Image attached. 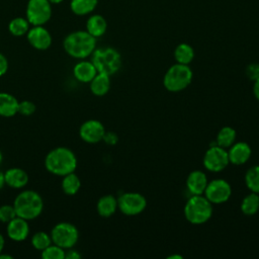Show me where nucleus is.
<instances>
[{"mask_svg":"<svg viewBox=\"0 0 259 259\" xmlns=\"http://www.w3.org/2000/svg\"><path fill=\"white\" fill-rule=\"evenodd\" d=\"M193 73L188 65L176 63L171 66L164 75V87L170 92L184 90L192 81Z\"/></svg>","mask_w":259,"mask_h":259,"instance_id":"423d86ee","label":"nucleus"},{"mask_svg":"<svg viewBox=\"0 0 259 259\" xmlns=\"http://www.w3.org/2000/svg\"><path fill=\"white\" fill-rule=\"evenodd\" d=\"M52 4H60V3H62L64 0H49Z\"/></svg>","mask_w":259,"mask_h":259,"instance_id":"79ce46f5","label":"nucleus"},{"mask_svg":"<svg viewBox=\"0 0 259 259\" xmlns=\"http://www.w3.org/2000/svg\"><path fill=\"white\" fill-rule=\"evenodd\" d=\"M51 238L54 244L67 250L73 248L79 240L77 227L69 222H60L51 230Z\"/></svg>","mask_w":259,"mask_h":259,"instance_id":"0eeeda50","label":"nucleus"},{"mask_svg":"<svg viewBox=\"0 0 259 259\" xmlns=\"http://www.w3.org/2000/svg\"><path fill=\"white\" fill-rule=\"evenodd\" d=\"M5 185V180H4V172L0 171V190L3 188Z\"/></svg>","mask_w":259,"mask_h":259,"instance_id":"ea45409f","label":"nucleus"},{"mask_svg":"<svg viewBox=\"0 0 259 259\" xmlns=\"http://www.w3.org/2000/svg\"><path fill=\"white\" fill-rule=\"evenodd\" d=\"M80 258H81V254L79 253V251L74 249V247L67 249L65 251V259H80Z\"/></svg>","mask_w":259,"mask_h":259,"instance_id":"e433bc0d","label":"nucleus"},{"mask_svg":"<svg viewBox=\"0 0 259 259\" xmlns=\"http://www.w3.org/2000/svg\"><path fill=\"white\" fill-rule=\"evenodd\" d=\"M96 209L100 217L109 218L117 209V199L111 194H105L98 199Z\"/></svg>","mask_w":259,"mask_h":259,"instance_id":"412c9836","label":"nucleus"},{"mask_svg":"<svg viewBox=\"0 0 259 259\" xmlns=\"http://www.w3.org/2000/svg\"><path fill=\"white\" fill-rule=\"evenodd\" d=\"M2 161H3V154H2V152H1V150H0V165H1Z\"/></svg>","mask_w":259,"mask_h":259,"instance_id":"c03bdc74","label":"nucleus"},{"mask_svg":"<svg viewBox=\"0 0 259 259\" xmlns=\"http://www.w3.org/2000/svg\"><path fill=\"white\" fill-rule=\"evenodd\" d=\"M30 243H31V246L35 250L42 251L49 245H51L53 243V241H52L50 234H48L47 232H44V231H38V232H35L31 236Z\"/></svg>","mask_w":259,"mask_h":259,"instance_id":"c85d7f7f","label":"nucleus"},{"mask_svg":"<svg viewBox=\"0 0 259 259\" xmlns=\"http://www.w3.org/2000/svg\"><path fill=\"white\" fill-rule=\"evenodd\" d=\"M229 163L228 152L218 145L210 146L203 156V166L210 172H221Z\"/></svg>","mask_w":259,"mask_h":259,"instance_id":"9d476101","label":"nucleus"},{"mask_svg":"<svg viewBox=\"0 0 259 259\" xmlns=\"http://www.w3.org/2000/svg\"><path fill=\"white\" fill-rule=\"evenodd\" d=\"M203 195L212 204H221L231 197L232 187L229 182L224 179H214L207 183Z\"/></svg>","mask_w":259,"mask_h":259,"instance_id":"9b49d317","label":"nucleus"},{"mask_svg":"<svg viewBox=\"0 0 259 259\" xmlns=\"http://www.w3.org/2000/svg\"><path fill=\"white\" fill-rule=\"evenodd\" d=\"M26 39L37 51L48 50L53 42L51 32L44 25H32L26 33Z\"/></svg>","mask_w":259,"mask_h":259,"instance_id":"f8f14e48","label":"nucleus"},{"mask_svg":"<svg viewBox=\"0 0 259 259\" xmlns=\"http://www.w3.org/2000/svg\"><path fill=\"white\" fill-rule=\"evenodd\" d=\"M8 67H9V64H8L7 58L2 53H0V77L4 76L7 73Z\"/></svg>","mask_w":259,"mask_h":259,"instance_id":"c9c22d12","label":"nucleus"},{"mask_svg":"<svg viewBox=\"0 0 259 259\" xmlns=\"http://www.w3.org/2000/svg\"><path fill=\"white\" fill-rule=\"evenodd\" d=\"M90 91L95 96H103L105 95L110 88V76L97 73L95 77L89 82Z\"/></svg>","mask_w":259,"mask_h":259,"instance_id":"4be33fe9","label":"nucleus"},{"mask_svg":"<svg viewBox=\"0 0 259 259\" xmlns=\"http://www.w3.org/2000/svg\"><path fill=\"white\" fill-rule=\"evenodd\" d=\"M30 28V23L26 17L17 16L12 18L8 23V30L13 36H23L26 35L28 29Z\"/></svg>","mask_w":259,"mask_h":259,"instance_id":"393cba45","label":"nucleus"},{"mask_svg":"<svg viewBox=\"0 0 259 259\" xmlns=\"http://www.w3.org/2000/svg\"><path fill=\"white\" fill-rule=\"evenodd\" d=\"M61 187L65 194L75 195L81 188V180L75 172L69 173L63 176V179L61 181Z\"/></svg>","mask_w":259,"mask_h":259,"instance_id":"b1692460","label":"nucleus"},{"mask_svg":"<svg viewBox=\"0 0 259 259\" xmlns=\"http://www.w3.org/2000/svg\"><path fill=\"white\" fill-rule=\"evenodd\" d=\"M207 183L208 180L205 173L200 170L190 172L186 179V187L192 195L203 194Z\"/></svg>","mask_w":259,"mask_h":259,"instance_id":"f3484780","label":"nucleus"},{"mask_svg":"<svg viewBox=\"0 0 259 259\" xmlns=\"http://www.w3.org/2000/svg\"><path fill=\"white\" fill-rule=\"evenodd\" d=\"M63 48L71 58L84 60L91 56L96 49V38L87 30H75L66 35Z\"/></svg>","mask_w":259,"mask_h":259,"instance_id":"f03ea898","label":"nucleus"},{"mask_svg":"<svg viewBox=\"0 0 259 259\" xmlns=\"http://www.w3.org/2000/svg\"><path fill=\"white\" fill-rule=\"evenodd\" d=\"M117 140H118L117 136L112 132H105L102 139V141H104L107 145H110V146L115 145L117 143Z\"/></svg>","mask_w":259,"mask_h":259,"instance_id":"f704fd0d","label":"nucleus"},{"mask_svg":"<svg viewBox=\"0 0 259 259\" xmlns=\"http://www.w3.org/2000/svg\"><path fill=\"white\" fill-rule=\"evenodd\" d=\"M236 131L231 126H224L222 127L217 136V145L227 149L230 148L236 140Z\"/></svg>","mask_w":259,"mask_h":259,"instance_id":"cd10ccee","label":"nucleus"},{"mask_svg":"<svg viewBox=\"0 0 259 259\" xmlns=\"http://www.w3.org/2000/svg\"><path fill=\"white\" fill-rule=\"evenodd\" d=\"M185 219L193 225L206 223L212 215V203L203 195H192L184 206Z\"/></svg>","mask_w":259,"mask_h":259,"instance_id":"20e7f679","label":"nucleus"},{"mask_svg":"<svg viewBox=\"0 0 259 259\" xmlns=\"http://www.w3.org/2000/svg\"><path fill=\"white\" fill-rule=\"evenodd\" d=\"M98 3V0H71L70 9L78 16L88 15L94 11Z\"/></svg>","mask_w":259,"mask_h":259,"instance_id":"5701e85b","label":"nucleus"},{"mask_svg":"<svg viewBox=\"0 0 259 259\" xmlns=\"http://www.w3.org/2000/svg\"><path fill=\"white\" fill-rule=\"evenodd\" d=\"M253 92H254V95L255 97L259 100V78L256 79L254 81V86H253Z\"/></svg>","mask_w":259,"mask_h":259,"instance_id":"4c0bfd02","label":"nucleus"},{"mask_svg":"<svg viewBox=\"0 0 259 259\" xmlns=\"http://www.w3.org/2000/svg\"><path fill=\"white\" fill-rule=\"evenodd\" d=\"M16 215L31 221L40 215L44 209V200L40 194L31 189L19 192L13 201Z\"/></svg>","mask_w":259,"mask_h":259,"instance_id":"7ed1b4c3","label":"nucleus"},{"mask_svg":"<svg viewBox=\"0 0 259 259\" xmlns=\"http://www.w3.org/2000/svg\"><path fill=\"white\" fill-rule=\"evenodd\" d=\"M147 200L138 192H124L117 198V208L125 215H137L144 211Z\"/></svg>","mask_w":259,"mask_h":259,"instance_id":"1a4fd4ad","label":"nucleus"},{"mask_svg":"<svg viewBox=\"0 0 259 259\" xmlns=\"http://www.w3.org/2000/svg\"><path fill=\"white\" fill-rule=\"evenodd\" d=\"M18 103L19 101L14 95L8 92H0V116H14L18 113Z\"/></svg>","mask_w":259,"mask_h":259,"instance_id":"6ab92c4d","label":"nucleus"},{"mask_svg":"<svg viewBox=\"0 0 259 259\" xmlns=\"http://www.w3.org/2000/svg\"><path fill=\"white\" fill-rule=\"evenodd\" d=\"M174 58L177 63L188 65L194 58V51L188 44H179L174 50Z\"/></svg>","mask_w":259,"mask_h":259,"instance_id":"a878e982","label":"nucleus"},{"mask_svg":"<svg viewBox=\"0 0 259 259\" xmlns=\"http://www.w3.org/2000/svg\"><path fill=\"white\" fill-rule=\"evenodd\" d=\"M49 0H28L25 17L30 25H45L52 17L53 7Z\"/></svg>","mask_w":259,"mask_h":259,"instance_id":"6e6552de","label":"nucleus"},{"mask_svg":"<svg viewBox=\"0 0 259 259\" xmlns=\"http://www.w3.org/2000/svg\"><path fill=\"white\" fill-rule=\"evenodd\" d=\"M246 74L249 77V79L255 81L259 78V64H251L247 67Z\"/></svg>","mask_w":259,"mask_h":259,"instance_id":"72a5a7b5","label":"nucleus"},{"mask_svg":"<svg viewBox=\"0 0 259 259\" xmlns=\"http://www.w3.org/2000/svg\"><path fill=\"white\" fill-rule=\"evenodd\" d=\"M44 163L48 172L63 177L75 172L78 161L75 153L71 149L61 146L52 149L46 155Z\"/></svg>","mask_w":259,"mask_h":259,"instance_id":"f257e3e1","label":"nucleus"},{"mask_svg":"<svg viewBox=\"0 0 259 259\" xmlns=\"http://www.w3.org/2000/svg\"><path fill=\"white\" fill-rule=\"evenodd\" d=\"M4 247H5V239H4L3 235L0 233V253L3 252Z\"/></svg>","mask_w":259,"mask_h":259,"instance_id":"58836bf2","label":"nucleus"},{"mask_svg":"<svg viewBox=\"0 0 259 259\" xmlns=\"http://www.w3.org/2000/svg\"><path fill=\"white\" fill-rule=\"evenodd\" d=\"M16 217L13 204H3L0 206V222L7 224Z\"/></svg>","mask_w":259,"mask_h":259,"instance_id":"2f4dec72","label":"nucleus"},{"mask_svg":"<svg viewBox=\"0 0 259 259\" xmlns=\"http://www.w3.org/2000/svg\"><path fill=\"white\" fill-rule=\"evenodd\" d=\"M107 29V22L100 14H92L86 21V30L95 38L102 36Z\"/></svg>","mask_w":259,"mask_h":259,"instance_id":"aec40b11","label":"nucleus"},{"mask_svg":"<svg viewBox=\"0 0 259 259\" xmlns=\"http://www.w3.org/2000/svg\"><path fill=\"white\" fill-rule=\"evenodd\" d=\"M5 184L13 189H21L28 183L27 173L18 167H12L4 172Z\"/></svg>","mask_w":259,"mask_h":259,"instance_id":"a211bd4d","label":"nucleus"},{"mask_svg":"<svg viewBox=\"0 0 259 259\" xmlns=\"http://www.w3.org/2000/svg\"><path fill=\"white\" fill-rule=\"evenodd\" d=\"M251 148L245 142L234 143L228 152L229 161L234 165H243L245 164L251 157Z\"/></svg>","mask_w":259,"mask_h":259,"instance_id":"2eb2a0df","label":"nucleus"},{"mask_svg":"<svg viewBox=\"0 0 259 259\" xmlns=\"http://www.w3.org/2000/svg\"><path fill=\"white\" fill-rule=\"evenodd\" d=\"M13 257L9 254H4L3 252L0 253V259H12Z\"/></svg>","mask_w":259,"mask_h":259,"instance_id":"a19ab883","label":"nucleus"},{"mask_svg":"<svg viewBox=\"0 0 259 259\" xmlns=\"http://www.w3.org/2000/svg\"><path fill=\"white\" fill-rule=\"evenodd\" d=\"M65 249L52 243L46 249L40 251V256L44 259H65Z\"/></svg>","mask_w":259,"mask_h":259,"instance_id":"7c9ffc66","label":"nucleus"},{"mask_svg":"<svg viewBox=\"0 0 259 259\" xmlns=\"http://www.w3.org/2000/svg\"><path fill=\"white\" fill-rule=\"evenodd\" d=\"M259 209V194L251 192L241 202V210L246 215H253Z\"/></svg>","mask_w":259,"mask_h":259,"instance_id":"bb28decb","label":"nucleus"},{"mask_svg":"<svg viewBox=\"0 0 259 259\" xmlns=\"http://www.w3.org/2000/svg\"><path fill=\"white\" fill-rule=\"evenodd\" d=\"M246 186L251 190L259 194V166L251 167L245 175Z\"/></svg>","mask_w":259,"mask_h":259,"instance_id":"c756f323","label":"nucleus"},{"mask_svg":"<svg viewBox=\"0 0 259 259\" xmlns=\"http://www.w3.org/2000/svg\"><path fill=\"white\" fill-rule=\"evenodd\" d=\"M29 225L28 221L20 218L15 217L9 223H7L6 227V234L8 238L14 242H22L27 239L29 235Z\"/></svg>","mask_w":259,"mask_h":259,"instance_id":"4468645a","label":"nucleus"},{"mask_svg":"<svg viewBox=\"0 0 259 259\" xmlns=\"http://www.w3.org/2000/svg\"><path fill=\"white\" fill-rule=\"evenodd\" d=\"M168 258H169V259H173V258H178V259H182L183 257H182V256H180V255H172V256H169Z\"/></svg>","mask_w":259,"mask_h":259,"instance_id":"37998d69","label":"nucleus"},{"mask_svg":"<svg viewBox=\"0 0 259 259\" xmlns=\"http://www.w3.org/2000/svg\"><path fill=\"white\" fill-rule=\"evenodd\" d=\"M91 62L98 73L108 76L115 74L121 67L120 54L109 47L95 49L91 55Z\"/></svg>","mask_w":259,"mask_h":259,"instance_id":"39448f33","label":"nucleus"},{"mask_svg":"<svg viewBox=\"0 0 259 259\" xmlns=\"http://www.w3.org/2000/svg\"><path fill=\"white\" fill-rule=\"evenodd\" d=\"M97 70L91 61L80 60L73 67L74 78L81 83H89L97 74Z\"/></svg>","mask_w":259,"mask_h":259,"instance_id":"dca6fc26","label":"nucleus"},{"mask_svg":"<svg viewBox=\"0 0 259 259\" xmlns=\"http://www.w3.org/2000/svg\"><path fill=\"white\" fill-rule=\"evenodd\" d=\"M104 134V125L97 119H88L84 121L79 128L80 138L88 144L99 143L102 141Z\"/></svg>","mask_w":259,"mask_h":259,"instance_id":"ddd939ff","label":"nucleus"},{"mask_svg":"<svg viewBox=\"0 0 259 259\" xmlns=\"http://www.w3.org/2000/svg\"><path fill=\"white\" fill-rule=\"evenodd\" d=\"M36 107L35 104L30 100H22L18 103V113L24 116H29L34 113Z\"/></svg>","mask_w":259,"mask_h":259,"instance_id":"473e14b6","label":"nucleus"}]
</instances>
